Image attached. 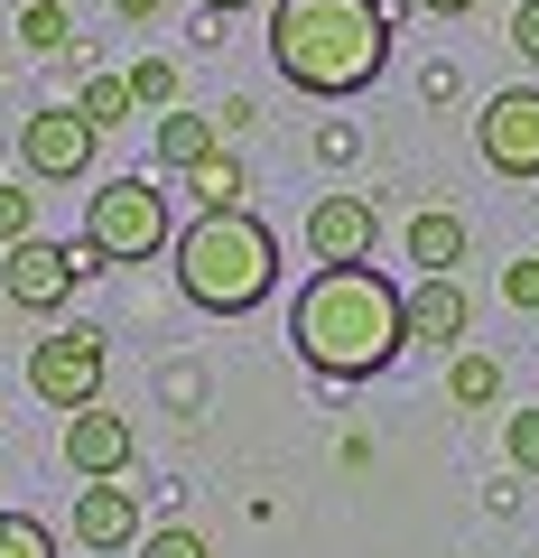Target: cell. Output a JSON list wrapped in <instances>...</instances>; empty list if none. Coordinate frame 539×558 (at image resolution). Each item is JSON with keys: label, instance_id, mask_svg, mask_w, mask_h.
Instances as JSON below:
<instances>
[{"label": "cell", "instance_id": "cell-13", "mask_svg": "<svg viewBox=\"0 0 539 558\" xmlns=\"http://www.w3.org/2000/svg\"><path fill=\"white\" fill-rule=\"evenodd\" d=\"M400 252L419 260V279H456V260H465V215L419 205V215H409V233H400Z\"/></svg>", "mask_w": 539, "mask_h": 558}, {"label": "cell", "instance_id": "cell-2", "mask_svg": "<svg viewBox=\"0 0 539 558\" xmlns=\"http://www.w3.org/2000/svg\"><path fill=\"white\" fill-rule=\"evenodd\" d=\"M270 65L298 94L344 102L391 65V10L381 0H270Z\"/></svg>", "mask_w": 539, "mask_h": 558}, {"label": "cell", "instance_id": "cell-18", "mask_svg": "<svg viewBox=\"0 0 539 558\" xmlns=\"http://www.w3.org/2000/svg\"><path fill=\"white\" fill-rule=\"evenodd\" d=\"M20 38L38 47V57H57V47H75V20H65L57 0H28V10H20Z\"/></svg>", "mask_w": 539, "mask_h": 558}, {"label": "cell", "instance_id": "cell-20", "mask_svg": "<svg viewBox=\"0 0 539 558\" xmlns=\"http://www.w3.org/2000/svg\"><path fill=\"white\" fill-rule=\"evenodd\" d=\"M131 102H140V112H168V102H177V65L140 57V65H131Z\"/></svg>", "mask_w": 539, "mask_h": 558}, {"label": "cell", "instance_id": "cell-26", "mask_svg": "<svg viewBox=\"0 0 539 558\" xmlns=\"http://www.w3.org/2000/svg\"><path fill=\"white\" fill-rule=\"evenodd\" d=\"M112 10H121V20H159L168 0H112Z\"/></svg>", "mask_w": 539, "mask_h": 558}, {"label": "cell", "instance_id": "cell-7", "mask_svg": "<svg viewBox=\"0 0 539 558\" xmlns=\"http://www.w3.org/2000/svg\"><path fill=\"white\" fill-rule=\"evenodd\" d=\"M94 140H102V131L75 112V102H47V112L20 121V168H28L38 186H75L84 168H94Z\"/></svg>", "mask_w": 539, "mask_h": 558}, {"label": "cell", "instance_id": "cell-1", "mask_svg": "<svg viewBox=\"0 0 539 558\" xmlns=\"http://www.w3.org/2000/svg\"><path fill=\"white\" fill-rule=\"evenodd\" d=\"M289 336H298L307 373L326 381H372L400 363L409 344V317H400V289L372 270V260H344V270H317L289 307Z\"/></svg>", "mask_w": 539, "mask_h": 558}, {"label": "cell", "instance_id": "cell-19", "mask_svg": "<svg viewBox=\"0 0 539 558\" xmlns=\"http://www.w3.org/2000/svg\"><path fill=\"white\" fill-rule=\"evenodd\" d=\"M0 558H57V531L38 512H0Z\"/></svg>", "mask_w": 539, "mask_h": 558}, {"label": "cell", "instance_id": "cell-27", "mask_svg": "<svg viewBox=\"0 0 539 558\" xmlns=\"http://www.w3.org/2000/svg\"><path fill=\"white\" fill-rule=\"evenodd\" d=\"M419 10H438V20H465V10H475V0H419Z\"/></svg>", "mask_w": 539, "mask_h": 558}, {"label": "cell", "instance_id": "cell-8", "mask_svg": "<svg viewBox=\"0 0 539 558\" xmlns=\"http://www.w3.org/2000/svg\"><path fill=\"white\" fill-rule=\"evenodd\" d=\"M475 149L493 178H539V84H512L475 112Z\"/></svg>", "mask_w": 539, "mask_h": 558}, {"label": "cell", "instance_id": "cell-12", "mask_svg": "<svg viewBox=\"0 0 539 558\" xmlns=\"http://www.w3.org/2000/svg\"><path fill=\"white\" fill-rule=\"evenodd\" d=\"M400 317H409V344H446L456 354L465 326H475V299H465L456 279H409L400 289Z\"/></svg>", "mask_w": 539, "mask_h": 558}, {"label": "cell", "instance_id": "cell-4", "mask_svg": "<svg viewBox=\"0 0 539 558\" xmlns=\"http://www.w3.org/2000/svg\"><path fill=\"white\" fill-rule=\"evenodd\" d=\"M84 242H94V260L102 270H131V260H159L168 242H177V223H168V196L149 178H112V186H94V205H84Z\"/></svg>", "mask_w": 539, "mask_h": 558}, {"label": "cell", "instance_id": "cell-24", "mask_svg": "<svg viewBox=\"0 0 539 558\" xmlns=\"http://www.w3.org/2000/svg\"><path fill=\"white\" fill-rule=\"evenodd\" d=\"M502 299H512L520 317H539V260H512V270H502Z\"/></svg>", "mask_w": 539, "mask_h": 558}, {"label": "cell", "instance_id": "cell-21", "mask_svg": "<svg viewBox=\"0 0 539 558\" xmlns=\"http://www.w3.org/2000/svg\"><path fill=\"white\" fill-rule=\"evenodd\" d=\"M38 233V186H0V252Z\"/></svg>", "mask_w": 539, "mask_h": 558}, {"label": "cell", "instance_id": "cell-22", "mask_svg": "<svg viewBox=\"0 0 539 558\" xmlns=\"http://www.w3.org/2000/svg\"><path fill=\"white\" fill-rule=\"evenodd\" d=\"M502 457H512L520 475H539V410H512V418H502Z\"/></svg>", "mask_w": 539, "mask_h": 558}, {"label": "cell", "instance_id": "cell-25", "mask_svg": "<svg viewBox=\"0 0 539 558\" xmlns=\"http://www.w3.org/2000/svg\"><path fill=\"white\" fill-rule=\"evenodd\" d=\"M512 47L539 65V0H520V10H512Z\"/></svg>", "mask_w": 539, "mask_h": 558}, {"label": "cell", "instance_id": "cell-6", "mask_svg": "<svg viewBox=\"0 0 539 558\" xmlns=\"http://www.w3.org/2000/svg\"><path fill=\"white\" fill-rule=\"evenodd\" d=\"M102 363H112V344H102V326H57V336L28 344V391L47 400V410H94L102 400Z\"/></svg>", "mask_w": 539, "mask_h": 558}, {"label": "cell", "instance_id": "cell-16", "mask_svg": "<svg viewBox=\"0 0 539 558\" xmlns=\"http://www.w3.org/2000/svg\"><path fill=\"white\" fill-rule=\"evenodd\" d=\"M446 400H456V410H493V400H502V363L456 344V363H446Z\"/></svg>", "mask_w": 539, "mask_h": 558}, {"label": "cell", "instance_id": "cell-28", "mask_svg": "<svg viewBox=\"0 0 539 558\" xmlns=\"http://www.w3.org/2000/svg\"><path fill=\"white\" fill-rule=\"evenodd\" d=\"M196 10H215V20H223V10H252V0H196Z\"/></svg>", "mask_w": 539, "mask_h": 558}, {"label": "cell", "instance_id": "cell-5", "mask_svg": "<svg viewBox=\"0 0 539 558\" xmlns=\"http://www.w3.org/2000/svg\"><path fill=\"white\" fill-rule=\"evenodd\" d=\"M84 270H102L94 242H47V233H28V242H10V252H0V299L28 307V317H57V307L75 299Z\"/></svg>", "mask_w": 539, "mask_h": 558}, {"label": "cell", "instance_id": "cell-15", "mask_svg": "<svg viewBox=\"0 0 539 558\" xmlns=\"http://www.w3.org/2000/svg\"><path fill=\"white\" fill-rule=\"evenodd\" d=\"M242 186H252V178H242V159H223V149H215L205 168H186V196H196V215H233Z\"/></svg>", "mask_w": 539, "mask_h": 558}, {"label": "cell", "instance_id": "cell-17", "mask_svg": "<svg viewBox=\"0 0 539 558\" xmlns=\"http://www.w3.org/2000/svg\"><path fill=\"white\" fill-rule=\"evenodd\" d=\"M75 112L94 121V131H121V121L140 112V102H131V75H84V94H75Z\"/></svg>", "mask_w": 539, "mask_h": 558}, {"label": "cell", "instance_id": "cell-9", "mask_svg": "<svg viewBox=\"0 0 539 558\" xmlns=\"http://www.w3.org/2000/svg\"><path fill=\"white\" fill-rule=\"evenodd\" d=\"M372 242H381V215H372V196L335 186V196H317V205H307V252H317V270L372 260Z\"/></svg>", "mask_w": 539, "mask_h": 558}, {"label": "cell", "instance_id": "cell-3", "mask_svg": "<svg viewBox=\"0 0 539 558\" xmlns=\"http://www.w3.org/2000/svg\"><path fill=\"white\" fill-rule=\"evenodd\" d=\"M177 289L205 307V317H252L270 289H280V233L233 205V215H196L177 233Z\"/></svg>", "mask_w": 539, "mask_h": 558}, {"label": "cell", "instance_id": "cell-11", "mask_svg": "<svg viewBox=\"0 0 539 558\" xmlns=\"http://www.w3.org/2000/svg\"><path fill=\"white\" fill-rule=\"evenodd\" d=\"M75 539L84 549H102V558H121V549H140V494L131 484H84L75 494Z\"/></svg>", "mask_w": 539, "mask_h": 558}, {"label": "cell", "instance_id": "cell-14", "mask_svg": "<svg viewBox=\"0 0 539 558\" xmlns=\"http://www.w3.org/2000/svg\"><path fill=\"white\" fill-rule=\"evenodd\" d=\"M205 159H215V112H168L159 121V168L186 178V168H205Z\"/></svg>", "mask_w": 539, "mask_h": 558}, {"label": "cell", "instance_id": "cell-10", "mask_svg": "<svg viewBox=\"0 0 539 558\" xmlns=\"http://www.w3.org/2000/svg\"><path fill=\"white\" fill-rule=\"evenodd\" d=\"M131 457H140V438H131V418H121V410H102V400H94V410L65 418V465H75L84 484H121V475H131Z\"/></svg>", "mask_w": 539, "mask_h": 558}, {"label": "cell", "instance_id": "cell-23", "mask_svg": "<svg viewBox=\"0 0 539 558\" xmlns=\"http://www.w3.org/2000/svg\"><path fill=\"white\" fill-rule=\"evenodd\" d=\"M140 558H215V549H205V531L168 521V531H149V539H140Z\"/></svg>", "mask_w": 539, "mask_h": 558}]
</instances>
